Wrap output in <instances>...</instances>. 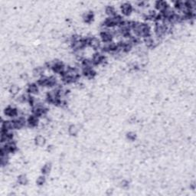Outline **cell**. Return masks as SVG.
Instances as JSON below:
<instances>
[{"mask_svg": "<svg viewBox=\"0 0 196 196\" xmlns=\"http://www.w3.org/2000/svg\"><path fill=\"white\" fill-rule=\"evenodd\" d=\"M87 46L93 50H98V49L100 48L101 42L97 37H93V36L89 37L87 38Z\"/></svg>", "mask_w": 196, "mask_h": 196, "instance_id": "cell-1", "label": "cell"}, {"mask_svg": "<svg viewBox=\"0 0 196 196\" xmlns=\"http://www.w3.org/2000/svg\"><path fill=\"white\" fill-rule=\"evenodd\" d=\"M100 36L103 43H107V42H111L113 39V34L112 33V31H110V29H107L101 31Z\"/></svg>", "mask_w": 196, "mask_h": 196, "instance_id": "cell-2", "label": "cell"}, {"mask_svg": "<svg viewBox=\"0 0 196 196\" xmlns=\"http://www.w3.org/2000/svg\"><path fill=\"white\" fill-rule=\"evenodd\" d=\"M120 7V11L122 14L125 16H129L133 13V7L131 3L130 2H123L121 4Z\"/></svg>", "mask_w": 196, "mask_h": 196, "instance_id": "cell-3", "label": "cell"}, {"mask_svg": "<svg viewBox=\"0 0 196 196\" xmlns=\"http://www.w3.org/2000/svg\"><path fill=\"white\" fill-rule=\"evenodd\" d=\"M19 111L17 110V108H16L13 106H8L7 107L5 108L4 113L6 116L11 118H16L18 117L19 116Z\"/></svg>", "mask_w": 196, "mask_h": 196, "instance_id": "cell-4", "label": "cell"}, {"mask_svg": "<svg viewBox=\"0 0 196 196\" xmlns=\"http://www.w3.org/2000/svg\"><path fill=\"white\" fill-rule=\"evenodd\" d=\"M39 121H40V118L39 116H35V115L32 114L28 117L27 119V126L29 128H34L38 127L39 125Z\"/></svg>", "mask_w": 196, "mask_h": 196, "instance_id": "cell-5", "label": "cell"}, {"mask_svg": "<svg viewBox=\"0 0 196 196\" xmlns=\"http://www.w3.org/2000/svg\"><path fill=\"white\" fill-rule=\"evenodd\" d=\"M81 73L88 79H93L97 75V72L93 67H81Z\"/></svg>", "mask_w": 196, "mask_h": 196, "instance_id": "cell-6", "label": "cell"}, {"mask_svg": "<svg viewBox=\"0 0 196 196\" xmlns=\"http://www.w3.org/2000/svg\"><path fill=\"white\" fill-rule=\"evenodd\" d=\"M81 125L80 124H71L67 127V132L68 134L71 136H76L78 134L79 130H80Z\"/></svg>", "mask_w": 196, "mask_h": 196, "instance_id": "cell-7", "label": "cell"}, {"mask_svg": "<svg viewBox=\"0 0 196 196\" xmlns=\"http://www.w3.org/2000/svg\"><path fill=\"white\" fill-rule=\"evenodd\" d=\"M26 91L31 95H36L39 93V86L38 84L31 83L29 84L26 88Z\"/></svg>", "mask_w": 196, "mask_h": 196, "instance_id": "cell-8", "label": "cell"}, {"mask_svg": "<svg viewBox=\"0 0 196 196\" xmlns=\"http://www.w3.org/2000/svg\"><path fill=\"white\" fill-rule=\"evenodd\" d=\"M2 130L6 131H11L15 130L13 120H2Z\"/></svg>", "mask_w": 196, "mask_h": 196, "instance_id": "cell-9", "label": "cell"}, {"mask_svg": "<svg viewBox=\"0 0 196 196\" xmlns=\"http://www.w3.org/2000/svg\"><path fill=\"white\" fill-rule=\"evenodd\" d=\"M34 143L35 146H39V147H42L44 146L46 143V138L42 135H38L35 136L34 139Z\"/></svg>", "mask_w": 196, "mask_h": 196, "instance_id": "cell-10", "label": "cell"}, {"mask_svg": "<svg viewBox=\"0 0 196 196\" xmlns=\"http://www.w3.org/2000/svg\"><path fill=\"white\" fill-rule=\"evenodd\" d=\"M82 19H83L84 22L85 23H91L93 22V19H94V14H93V11H86L83 14L82 16Z\"/></svg>", "mask_w": 196, "mask_h": 196, "instance_id": "cell-11", "label": "cell"}, {"mask_svg": "<svg viewBox=\"0 0 196 196\" xmlns=\"http://www.w3.org/2000/svg\"><path fill=\"white\" fill-rule=\"evenodd\" d=\"M105 14L108 16V18L114 17L117 15V11L113 6H107L105 8Z\"/></svg>", "mask_w": 196, "mask_h": 196, "instance_id": "cell-12", "label": "cell"}, {"mask_svg": "<svg viewBox=\"0 0 196 196\" xmlns=\"http://www.w3.org/2000/svg\"><path fill=\"white\" fill-rule=\"evenodd\" d=\"M169 5L166 1H157L155 2V8L156 10L160 11V12L163 11Z\"/></svg>", "mask_w": 196, "mask_h": 196, "instance_id": "cell-13", "label": "cell"}, {"mask_svg": "<svg viewBox=\"0 0 196 196\" xmlns=\"http://www.w3.org/2000/svg\"><path fill=\"white\" fill-rule=\"evenodd\" d=\"M9 90L11 95L16 97L19 94V91H20V87H19L18 84H13L10 85V87H9Z\"/></svg>", "mask_w": 196, "mask_h": 196, "instance_id": "cell-14", "label": "cell"}, {"mask_svg": "<svg viewBox=\"0 0 196 196\" xmlns=\"http://www.w3.org/2000/svg\"><path fill=\"white\" fill-rule=\"evenodd\" d=\"M52 163H51V162H47V163H45L43 166H42V169H41V172H42V173L44 175H48L50 173L51 171H52Z\"/></svg>", "mask_w": 196, "mask_h": 196, "instance_id": "cell-15", "label": "cell"}, {"mask_svg": "<svg viewBox=\"0 0 196 196\" xmlns=\"http://www.w3.org/2000/svg\"><path fill=\"white\" fill-rule=\"evenodd\" d=\"M17 182L19 185H25L29 183V179H28V177L25 175V174H21L18 176L17 179Z\"/></svg>", "mask_w": 196, "mask_h": 196, "instance_id": "cell-16", "label": "cell"}, {"mask_svg": "<svg viewBox=\"0 0 196 196\" xmlns=\"http://www.w3.org/2000/svg\"><path fill=\"white\" fill-rule=\"evenodd\" d=\"M45 182H46V178H45V175L43 174H42V175H39V177L37 178V179H36V184L39 186L44 185Z\"/></svg>", "mask_w": 196, "mask_h": 196, "instance_id": "cell-17", "label": "cell"}, {"mask_svg": "<svg viewBox=\"0 0 196 196\" xmlns=\"http://www.w3.org/2000/svg\"><path fill=\"white\" fill-rule=\"evenodd\" d=\"M126 139L130 141H134V140H136V133H134V132H133V131L128 132V133H126Z\"/></svg>", "mask_w": 196, "mask_h": 196, "instance_id": "cell-18", "label": "cell"}, {"mask_svg": "<svg viewBox=\"0 0 196 196\" xmlns=\"http://www.w3.org/2000/svg\"><path fill=\"white\" fill-rule=\"evenodd\" d=\"M119 185L121 188H123V189H126V188L129 187L130 182H128L127 180H126V179H123V180L120 181V183H119Z\"/></svg>", "mask_w": 196, "mask_h": 196, "instance_id": "cell-19", "label": "cell"}]
</instances>
